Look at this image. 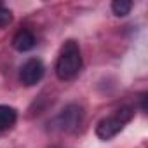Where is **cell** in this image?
<instances>
[{"label":"cell","mask_w":148,"mask_h":148,"mask_svg":"<svg viewBox=\"0 0 148 148\" xmlns=\"http://www.w3.org/2000/svg\"><path fill=\"white\" fill-rule=\"evenodd\" d=\"M37 45V38L35 33L28 28H21L19 32H16V35L12 37V47L19 52H28Z\"/></svg>","instance_id":"obj_5"},{"label":"cell","mask_w":148,"mask_h":148,"mask_svg":"<svg viewBox=\"0 0 148 148\" xmlns=\"http://www.w3.org/2000/svg\"><path fill=\"white\" fill-rule=\"evenodd\" d=\"M11 23H12V12H11L5 5L0 4V28H5V26H9Z\"/></svg>","instance_id":"obj_8"},{"label":"cell","mask_w":148,"mask_h":148,"mask_svg":"<svg viewBox=\"0 0 148 148\" xmlns=\"http://www.w3.org/2000/svg\"><path fill=\"white\" fill-rule=\"evenodd\" d=\"M44 75H45V66H44L42 59H38V58H30L19 68V80L23 86H28V87L38 84L44 79Z\"/></svg>","instance_id":"obj_4"},{"label":"cell","mask_w":148,"mask_h":148,"mask_svg":"<svg viewBox=\"0 0 148 148\" xmlns=\"http://www.w3.org/2000/svg\"><path fill=\"white\" fill-rule=\"evenodd\" d=\"M82 120H84V108L77 103H70L68 106H64L61 110V113L56 119V124H58L59 131L71 132L77 127H80Z\"/></svg>","instance_id":"obj_3"},{"label":"cell","mask_w":148,"mask_h":148,"mask_svg":"<svg viewBox=\"0 0 148 148\" xmlns=\"http://www.w3.org/2000/svg\"><path fill=\"white\" fill-rule=\"evenodd\" d=\"M134 117V110L132 106H120L119 110H115L112 115L101 119L96 125V136L103 141H108L112 138H115Z\"/></svg>","instance_id":"obj_2"},{"label":"cell","mask_w":148,"mask_h":148,"mask_svg":"<svg viewBox=\"0 0 148 148\" xmlns=\"http://www.w3.org/2000/svg\"><path fill=\"white\" fill-rule=\"evenodd\" d=\"M18 120V110L9 105H0V131L11 129Z\"/></svg>","instance_id":"obj_6"},{"label":"cell","mask_w":148,"mask_h":148,"mask_svg":"<svg viewBox=\"0 0 148 148\" xmlns=\"http://www.w3.org/2000/svg\"><path fill=\"white\" fill-rule=\"evenodd\" d=\"M82 70V54L75 40H66L56 61V75L59 80H73Z\"/></svg>","instance_id":"obj_1"},{"label":"cell","mask_w":148,"mask_h":148,"mask_svg":"<svg viewBox=\"0 0 148 148\" xmlns=\"http://www.w3.org/2000/svg\"><path fill=\"white\" fill-rule=\"evenodd\" d=\"M145 99H146V92H143V94H141V110H143V112H146V105H145Z\"/></svg>","instance_id":"obj_9"},{"label":"cell","mask_w":148,"mask_h":148,"mask_svg":"<svg viewBox=\"0 0 148 148\" xmlns=\"http://www.w3.org/2000/svg\"><path fill=\"white\" fill-rule=\"evenodd\" d=\"M131 9H132L131 0H115V2H112V11L115 16H127Z\"/></svg>","instance_id":"obj_7"}]
</instances>
